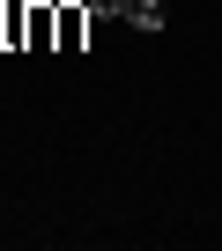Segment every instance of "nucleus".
Wrapping results in <instances>:
<instances>
[{"instance_id": "f257e3e1", "label": "nucleus", "mask_w": 222, "mask_h": 251, "mask_svg": "<svg viewBox=\"0 0 222 251\" xmlns=\"http://www.w3.org/2000/svg\"><path fill=\"white\" fill-rule=\"evenodd\" d=\"M89 15H111V23H134V30H163V0H89Z\"/></svg>"}, {"instance_id": "f03ea898", "label": "nucleus", "mask_w": 222, "mask_h": 251, "mask_svg": "<svg viewBox=\"0 0 222 251\" xmlns=\"http://www.w3.org/2000/svg\"><path fill=\"white\" fill-rule=\"evenodd\" d=\"M82 30H89V0H67L59 8V52H82Z\"/></svg>"}, {"instance_id": "7ed1b4c3", "label": "nucleus", "mask_w": 222, "mask_h": 251, "mask_svg": "<svg viewBox=\"0 0 222 251\" xmlns=\"http://www.w3.org/2000/svg\"><path fill=\"white\" fill-rule=\"evenodd\" d=\"M8 45H30V8L23 0H8Z\"/></svg>"}, {"instance_id": "20e7f679", "label": "nucleus", "mask_w": 222, "mask_h": 251, "mask_svg": "<svg viewBox=\"0 0 222 251\" xmlns=\"http://www.w3.org/2000/svg\"><path fill=\"white\" fill-rule=\"evenodd\" d=\"M0 45H8V0H0Z\"/></svg>"}]
</instances>
